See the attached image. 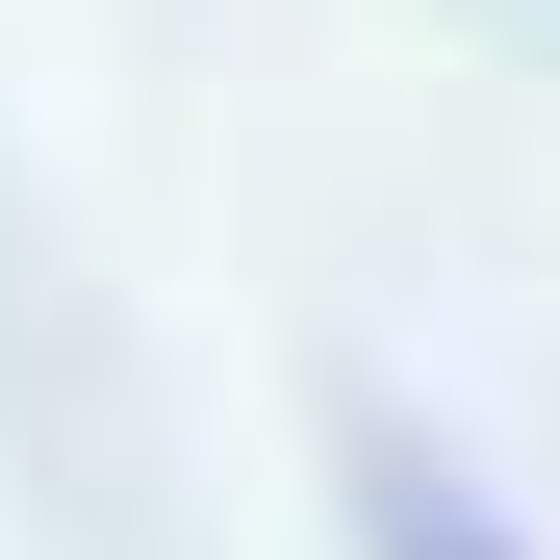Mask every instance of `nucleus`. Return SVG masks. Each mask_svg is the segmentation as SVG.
I'll use <instances>...</instances> for the list:
<instances>
[{
	"instance_id": "obj_1",
	"label": "nucleus",
	"mask_w": 560,
	"mask_h": 560,
	"mask_svg": "<svg viewBox=\"0 0 560 560\" xmlns=\"http://www.w3.org/2000/svg\"><path fill=\"white\" fill-rule=\"evenodd\" d=\"M331 485H357V560H535V510H510L458 433H408V408H357Z\"/></svg>"
}]
</instances>
